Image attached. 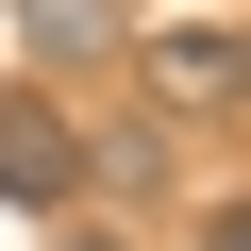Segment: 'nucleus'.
I'll return each instance as SVG.
<instances>
[{
    "instance_id": "f257e3e1",
    "label": "nucleus",
    "mask_w": 251,
    "mask_h": 251,
    "mask_svg": "<svg viewBox=\"0 0 251 251\" xmlns=\"http://www.w3.org/2000/svg\"><path fill=\"white\" fill-rule=\"evenodd\" d=\"M67 184H100V134H67L50 84H0V201L17 218H67Z\"/></svg>"
},
{
    "instance_id": "f03ea898",
    "label": "nucleus",
    "mask_w": 251,
    "mask_h": 251,
    "mask_svg": "<svg viewBox=\"0 0 251 251\" xmlns=\"http://www.w3.org/2000/svg\"><path fill=\"white\" fill-rule=\"evenodd\" d=\"M134 50H151V84H168V100H201V117H218V100H251V34H234V17H168V34H134Z\"/></svg>"
},
{
    "instance_id": "7ed1b4c3",
    "label": "nucleus",
    "mask_w": 251,
    "mask_h": 251,
    "mask_svg": "<svg viewBox=\"0 0 251 251\" xmlns=\"http://www.w3.org/2000/svg\"><path fill=\"white\" fill-rule=\"evenodd\" d=\"M17 34H34L50 67H100L117 34H134V17H117V0H17Z\"/></svg>"
},
{
    "instance_id": "20e7f679",
    "label": "nucleus",
    "mask_w": 251,
    "mask_h": 251,
    "mask_svg": "<svg viewBox=\"0 0 251 251\" xmlns=\"http://www.w3.org/2000/svg\"><path fill=\"white\" fill-rule=\"evenodd\" d=\"M67 251H100V234H67Z\"/></svg>"
}]
</instances>
